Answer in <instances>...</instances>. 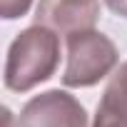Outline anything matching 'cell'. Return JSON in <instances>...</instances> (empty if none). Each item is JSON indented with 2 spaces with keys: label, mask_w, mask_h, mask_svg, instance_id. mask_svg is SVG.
<instances>
[{
  "label": "cell",
  "mask_w": 127,
  "mask_h": 127,
  "mask_svg": "<svg viewBox=\"0 0 127 127\" xmlns=\"http://www.w3.org/2000/svg\"><path fill=\"white\" fill-rule=\"evenodd\" d=\"M92 127H127V62H122L107 82Z\"/></svg>",
  "instance_id": "cell-5"
},
{
  "label": "cell",
  "mask_w": 127,
  "mask_h": 127,
  "mask_svg": "<svg viewBox=\"0 0 127 127\" xmlns=\"http://www.w3.org/2000/svg\"><path fill=\"white\" fill-rule=\"evenodd\" d=\"M18 127H90L87 110L67 90H47L25 102Z\"/></svg>",
  "instance_id": "cell-3"
},
{
  "label": "cell",
  "mask_w": 127,
  "mask_h": 127,
  "mask_svg": "<svg viewBox=\"0 0 127 127\" xmlns=\"http://www.w3.org/2000/svg\"><path fill=\"white\" fill-rule=\"evenodd\" d=\"M100 20V0H40L35 23L55 30L57 35H75L95 30Z\"/></svg>",
  "instance_id": "cell-4"
},
{
  "label": "cell",
  "mask_w": 127,
  "mask_h": 127,
  "mask_svg": "<svg viewBox=\"0 0 127 127\" xmlns=\"http://www.w3.org/2000/svg\"><path fill=\"white\" fill-rule=\"evenodd\" d=\"M65 87H92L105 80L120 62L117 45L100 30H85L65 37Z\"/></svg>",
  "instance_id": "cell-2"
},
{
  "label": "cell",
  "mask_w": 127,
  "mask_h": 127,
  "mask_svg": "<svg viewBox=\"0 0 127 127\" xmlns=\"http://www.w3.org/2000/svg\"><path fill=\"white\" fill-rule=\"evenodd\" d=\"M105 5L115 13V15H120V18H127V0H105Z\"/></svg>",
  "instance_id": "cell-7"
},
{
  "label": "cell",
  "mask_w": 127,
  "mask_h": 127,
  "mask_svg": "<svg viewBox=\"0 0 127 127\" xmlns=\"http://www.w3.org/2000/svg\"><path fill=\"white\" fill-rule=\"evenodd\" d=\"M32 8V0H0V18L3 20H18L28 15Z\"/></svg>",
  "instance_id": "cell-6"
},
{
  "label": "cell",
  "mask_w": 127,
  "mask_h": 127,
  "mask_svg": "<svg viewBox=\"0 0 127 127\" xmlns=\"http://www.w3.org/2000/svg\"><path fill=\"white\" fill-rule=\"evenodd\" d=\"M60 65V35L45 25L25 28L8 47L5 57V87L10 92H30L47 82Z\"/></svg>",
  "instance_id": "cell-1"
}]
</instances>
